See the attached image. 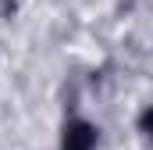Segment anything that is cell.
Returning a JSON list of instances; mask_svg holds the SVG:
<instances>
[{"instance_id":"6da1fadb","label":"cell","mask_w":153,"mask_h":150,"mask_svg":"<svg viewBox=\"0 0 153 150\" xmlns=\"http://www.w3.org/2000/svg\"><path fill=\"white\" fill-rule=\"evenodd\" d=\"M96 147V129L89 122H68L64 136H61V150H93Z\"/></svg>"},{"instance_id":"7a4b0ae2","label":"cell","mask_w":153,"mask_h":150,"mask_svg":"<svg viewBox=\"0 0 153 150\" xmlns=\"http://www.w3.org/2000/svg\"><path fill=\"white\" fill-rule=\"evenodd\" d=\"M150 125H153V111L146 107V111H143V118H139V132H143V136H150Z\"/></svg>"}]
</instances>
